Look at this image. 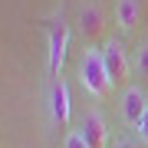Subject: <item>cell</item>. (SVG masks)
<instances>
[{"label": "cell", "mask_w": 148, "mask_h": 148, "mask_svg": "<svg viewBox=\"0 0 148 148\" xmlns=\"http://www.w3.org/2000/svg\"><path fill=\"white\" fill-rule=\"evenodd\" d=\"M76 76H79L82 92L95 95V99L109 95V89H112L109 73H106V63H102V49H99V46H82L79 59H76Z\"/></svg>", "instance_id": "obj_1"}, {"label": "cell", "mask_w": 148, "mask_h": 148, "mask_svg": "<svg viewBox=\"0 0 148 148\" xmlns=\"http://www.w3.org/2000/svg\"><path fill=\"white\" fill-rule=\"evenodd\" d=\"M69 23L63 16H56V20L46 23V43H49V76H63V63H66V49H69Z\"/></svg>", "instance_id": "obj_2"}, {"label": "cell", "mask_w": 148, "mask_h": 148, "mask_svg": "<svg viewBox=\"0 0 148 148\" xmlns=\"http://www.w3.org/2000/svg\"><path fill=\"white\" fill-rule=\"evenodd\" d=\"M99 49H102V63H106L109 82H112V89H115V86H122V82L128 79V73H132V59H128L122 40H106Z\"/></svg>", "instance_id": "obj_3"}, {"label": "cell", "mask_w": 148, "mask_h": 148, "mask_svg": "<svg viewBox=\"0 0 148 148\" xmlns=\"http://www.w3.org/2000/svg\"><path fill=\"white\" fill-rule=\"evenodd\" d=\"M46 109H49V119L56 125H66L69 115H73V95H69V82L63 76H56L46 89Z\"/></svg>", "instance_id": "obj_4"}, {"label": "cell", "mask_w": 148, "mask_h": 148, "mask_svg": "<svg viewBox=\"0 0 148 148\" xmlns=\"http://www.w3.org/2000/svg\"><path fill=\"white\" fill-rule=\"evenodd\" d=\"M145 109H148V95H145V89H142V86H125V89H122V95H119V119L125 122V125L138 128V122H142Z\"/></svg>", "instance_id": "obj_5"}, {"label": "cell", "mask_w": 148, "mask_h": 148, "mask_svg": "<svg viewBox=\"0 0 148 148\" xmlns=\"http://www.w3.org/2000/svg\"><path fill=\"white\" fill-rule=\"evenodd\" d=\"M76 23H79V33L86 40V46L102 33V27H106V16H102V7L95 3V0H89V3H82L79 10H76Z\"/></svg>", "instance_id": "obj_6"}, {"label": "cell", "mask_w": 148, "mask_h": 148, "mask_svg": "<svg viewBox=\"0 0 148 148\" xmlns=\"http://www.w3.org/2000/svg\"><path fill=\"white\" fill-rule=\"evenodd\" d=\"M79 132H82L86 142H89V148H106V145H109V128H106V119H102L99 109H92V112L82 115Z\"/></svg>", "instance_id": "obj_7"}, {"label": "cell", "mask_w": 148, "mask_h": 148, "mask_svg": "<svg viewBox=\"0 0 148 148\" xmlns=\"http://www.w3.org/2000/svg\"><path fill=\"white\" fill-rule=\"evenodd\" d=\"M142 16V0H119L115 3V23L122 33H128Z\"/></svg>", "instance_id": "obj_8"}, {"label": "cell", "mask_w": 148, "mask_h": 148, "mask_svg": "<svg viewBox=\"0 0 148 148\" xmlns=\"http://www.w3.org/2000/svg\"><path fill=\"white\" fill-rule=\"evenodd\" d=\"M132 66H135V73H138V76H148V43H142V46L135 49Z\"/></svg>", "instance_id": "obj_9"}, {"label": "cell", "mask_w": 148, "mask_h": 148, "mask_svg": "<svg viewBox=\"0 0 148 148\" xmlns=\"http://www.w3.org/2000/svg\"><path fill=\"white\" fill-rule=\"evenodd\" d=\"M63 148H89V142H86V138H82V132H79V128H73V132L66 135Z\"/></svg>", "instance_id": "obj_10"}, {"label": "cell", "mask_w": 148, "mask_h": 148, "mask_svg": "<svg viewBox=\"0 0 148 148\" xmlns=\"http://www.w3.org/2000/svg\"><path fill=\"white\" fill-rule=\"evenodd\" d=\"M138 138H142V145H148V109H145V115H142V122H138Z\"/></svg>", "instance_id": "obj_11"}, {"label": "cell", "mask_w": 148, "mask_h": 148, "mask_svg": "<svg viewBox=\"0 0 148 148\" xmlns=\"http://www.w3.org/2000/svg\"><path fill=\"white\" fill-rule=\"evenodd\" d=\"M115 148H138V142H132V138H119Z\"/></svg>", "instance_id": "obj_12"}]
</instances>
